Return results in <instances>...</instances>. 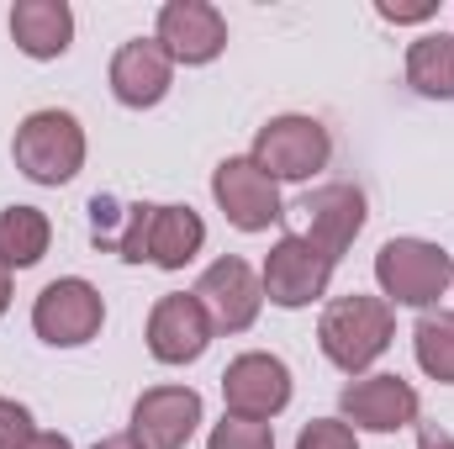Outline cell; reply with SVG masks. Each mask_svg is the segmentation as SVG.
I'll list each match as a JSON object with an SVG mask.
<instances>
[{"label": "cell", "mask_w": 454, "mask_h": 449, "mask_svg": "<svg viewBox=\"0 0 454 449\" xmlns=\"http://www.w3.org/2000/svg\"><path fill=\"white\" fill-rule=\"evenodd\" d=\"M396 338V307L386 296H339L323 307V323H317V343L323 354L339 365L343 375H364Z\"/></svg>", "instance_id": "cell-1"}, {"label": "cell", "mask_w": 454, "mask_h": 449, "mask_svg": "<svg viewBox=\"0 0 454 449\" xmlns=\"http://www.w3.org/2000/svg\"><path fill=\"white\" fill-rule=\"evenodd\" d=\"M375 280L391 307H434L454 286V259L428 238H386L375 254Z\"/></svg>", "instance_id": "cell-2"}, {"label": "cell", "mask_w": 454, "mask_h": 449, "mask_svg": "<svg viewBox=\"0 0 454 449\" xmlns=\"http://www.w3.org/2000/svg\"><path fill=\"white\" fill-rule=\"evenodd\" d=\"M11 154H16V169L32 185H69L85 169V127L69 112H59V106L32 112L16 127Z\"/></svg>", "instance_id": "cell-3"}, {"label": "cell", "mask_w": 454, "mask_h": 449, "mask_svg": "<svg viewBox=\"0 0 454 449\" xmlns=\"http://www.w3.org/2000/svg\"><path fill=\"white\" fill-rule=\"evenodd\" d=\"M275 185L280 180H312L317 169H328L333 159V138L317 116H270L254 138V154H248Z\"/></svg>", "instance_id": "cell-4"}, {"label": "cell", "mask_w": 454, "mask_h": 449, "mask_svg": "<svg viewBox=\"0 0 454 449\" xmlns=\"http://www.w3.org/2000/svg\"><path fill=\"white\" fill-rule=\"evenodd\" d=\"M101 323H106V302H101V291L85 275H59L32 302V334L43 343H53V349L90 343L101 334Z\"/></svg>", "instance_id": "cell-5"}, {"label": "cell", "mask_w": 454, "mask_h": 449, "mask_svg": "<svg viewBox=\"0 0 454 449\" xmlns=\"http://www.w3.org/2000/svg\"><path fill=\"white\" fill-rule=\"evenodd\" d=\"M259 280H264V296H270L275 307L296 312V307H312L317 296H328L333 259H328V254H317L301 232H286V238L264 254Z\"/></svg>", "instance_id": "cell-6"}, {"label": "cell", "mask_w": 454, "mask_h": 449, "mask_svg": "<svg viewBox=\"0 0 454 449\" xmlns=\"http://www.w3.org/2000/svg\"><path fill=\"white\" fill-rule=\"evenodd\" d=\"M212 196H217L223 217L238 227V232H264V227H275L280 217H286V207H280V185H275L248 154L223 159V164L212 169Z\"/></svg>", "instance_id": "cell-7"}, {"label": "cell", "mask_w": 454, "mask_h": 449, "mask_svg": "<svg viewBox=\"0 0 454 449\" xmlns=\"http://www.w3.org/2000/svg\"><path fill=\"white\" fill-rule=\"evenodd\" d=\"M223 402L232 418H254V423H270L275 413H286V402H291V370H286V359L264 354V349L238 354L223 370Z\"/></svg>", "instance_id": "cell-8"}, {"label": "cell", "mask_w": 454, "mask_h": 449, "mask_svg": "<svg viewBox=\"0 0 454 449\" xmlns=\"http://www.w3.org/2000/svg\"><path fill=\"white\" fill-rule=\"evenodd\" d=\"M339 413L343 423H354L364 434H396V429L418 423L423 402H418L412 381H402V375H354L339 397Z\"/></svg>", "instance_id": "cell-9"}, {"label": "cell", "mask_w": 454, "mask_h": 449, "mask_svg": "<svg viewBox=\"0 0 454 449\" xmlns=\"http://www.w3.org/2000/svg\"><path fill=\"white\" fill-rule=\"evenodd\" d=\"M191 296L207 307V318H212L217 334H243V328H254V318H259V307H264V280H259L243 259L227 254V259H217V264L201 270V280H196Z\"/></svg>", "instance_id": "cell-10"}, {"label": "cell", "mask_w": 454, "mask_h": 449, "mask_svg": "<svg viewBox=\"0 0 454 449\" xmlns=\"http://www.w3.org/2000/svg\"><path fill=\"white\" fill-rule=\"evenodd\" d=\"M153 37L175 64L196 69V64H212L227 48V16L212 0H169V5H159Z\"/></svg>", "instance_id": "cell-11"}, {"label": "cell", "mask_w": 454, "mask_h": 449, "mask_svg": "<svg viewBox=\"0 0 454 449\" xmlns=\"http://www.w3.org/2000/svg\"><path fill=\"white\" fill-rule=\"evenodd\" d=\"M212 334H217V328H212L207 307H201L196 296H185V291L159 296L153 312H148V354H153L159 365H191V359H201L207 343H212Z\"/></svg>", "instance_id": "cell-12"}, {"label": "cell", "mask_w": 454, "mask_h": 449, "mask_svg": "<svg viewBox=\"0 0 454 449\" xmlns=\"http://www.w3.org/2000/svg\"><path fill=\"white\" fill-rule=\"evenodd\" d=\"M201 429V391L191 386H153L132 402V434L148 449H185Z\"/></svg>", "instance_id": "cell-13"}, {"label": "cell", "mask_w": 454, "mask_h": 449, "mask_svg": "<svg viewBox=\"0 0 454 449\" xmlns=\"http://www.w3.org/2000/svg\"><path fill=\"white\" fill-rule=\"evenodd\" d=\"M359 227H364V191L359 185H323V191H312L307 201H301V238L317 248V254H328L333 264L343 259V248L359 238Z\"/></svg>", "instance_id": "cell-14"}, {"label": "cell", "mask_w": 454, "mask_h": 449, "mask_svg": "<svg viewBox=\"0 0 454 449\" xmlns=\"http://www.w3.org/2000/svg\"><path fill=\"white\" fill-rule=\"evenodd\" d=\"M175 85V59L159 48V37H132L112 53V96L121 106L143 112L159 106Z\"/></svg>", "instance_id": "cell-15"}, {"label": "cell", "mask_w": 454, "mask_h": 449, "mask_svg": "<svg viewBox=\"0 0 454 449\" xmlns=\"http://www.w3.org/2000/svg\"><path fill=\"white\" fill-rule=\"evenodd\" d=\"M11 37L27 59H64L74 43V11L64 0H16Z\"/></svg>", "instance_id": "cell-16"}, {"label": "cell", "mask_w": 454, "mask_h": 449, "mask_svg": "<svg viewBox=\"0 0 454 449\" xmlns=\"http://www.w3.org/2000/svg\"><path fill=\"white\" fill-rule=\"evenodd\" d=\"M148 217H153V201H112V196H96L90 201V238L96 248H112L127 264H143L148 259Z\"/></svg>", "instance_id": "cell-17"}, {"label": "cell", "mask_w": 454, "mask_h": 449, "mask_svg": "<svg viewBox=\"0 0 454 449\" xmlns=\"http://www.w3.org/2000/svg\"><path fill=\"white\" fill-rule=\"evenodd\" d=\"M207 243V223L191 207H153L148 217V264L159 270H185Z\"/></svg>", "instance_id": "cell-18"}, {"label": "cell", "mask_w": 454, "mask_h": 449, "mask_svg": "<svg viewBox=\"0 0 454 449\" xmlns=\"http://www.w3.org/2000/svg\"><path fill=\"white\" fill-rule=\"evenodd\" d=\"M407 85L428 101H454V32H423L407 48Z\"/></svg>", "instance_id": "cell-19"}, {"label": "cell", "mask_w": 454, "mask_h": 449, "mask_svg": "<svg viewBox=\"0 0 454 449\" xmlns=\"http://www.w3.org/2000/svg\"><path fill=\"white\" fill-rule=\"evenodd\" d=\"M53 243V223L37 207H5L0 212V264L5 270H32Z\"/></svg>", "instance_id": "cell-20"}, {"label": "cell", "mask_w": 454, "mask_h": 449, "mask_svg": "<svg viewBox=\"0 0 454 449\" xmlns=\"http://www.w3.org/2000/svg\"><path fill=\"white\" fill-rule=\"evenodd\" d=\"M418 370L439 386H454V312H423L412 328Z\"/></svg>", "instance_id": "cell-21"}, {"label": "cell", "mask_w": 454, "mask_h": 449, "mask_svg": "<svg viewBox=\"0 0 454 449\" xmlns=\"http://www.w3.org/2000/svg\"><path fill=\"white\" fill-rule=\"evenodd\" d=\"M207 449H275V429L270 423H254V418H232L212 423V439Z\"/></svg>", "instance_id": "cell-22"}, {"label": "cell", "mask_w": 454, "mask_h": 449, "mask_svg": "<svg viewBox=\"0 0 454 449\" xmlns=\"http://www.w3.org/2000/svg\"><path fill=\"white\" fill-rule=\"evenodd\" d=\"M296 449H359V439H354V429L343 418H312L296 434Z\"/></svg>", "instance_id": "cell-23"}, {"label": "cell", "mask_w": 454, "mask_h": 449, "mask_svg": "<svg viewBox=\"0 0 454 449\" xmlns=\"http://www.w3.org/2000/svg\"><path fill=\"white\" fill-rule=\"evenodd\" d=\"M32 434H37L32 413H27L16 397H0V449H27Z\"/></svg>", "instance_id": "cell-24"}, {"label": "cell", "mask_w": 454, "mask_h": 449, "mask_svg": "<svg viewBox=\"0 0 454 449\" xmlns=\"http://www.w3.org/2000/svg\"><path fill=\"white\" fill-rule=\"evenodd\" d=\"M375 11H380V21H396V27H407V21H428V16H439V5H434V0H412V5H396V0H380Z\"/></svg>", "instance_id": "cell-25"}, {"label": "cell", "mask_w": 454, "mask_h": 449, "mask_svg": "<svg viewBox=\"0 0 454 449\" xmlns=\"http://www.w3.org/2000/svg\"><path fill=\"white\" fill-rule=\"evenodd\" d=\"M418 449H454V434H444L439 423H418Z\"/></svg>", "instance_id": "cell-26"}, {"label": "cell", "mask_w": 454, "mask_h": 449, "mask_svg": "<svg viewBox=\"0 0 454 449\" xmlns=\"http://www.w3.org/2000/svg\"><path fill=\"white\" fill-rule=\"evenodd\" d=\"M27 449H74V445H69L64 434H48V429H37V434H32V445H27Z\"/></svg>", "instance_id": "cell-27"}, {"label": "cell", "mask_w": 454, "mask_h": 449, "mask_svg": "<svg viewBox=\"0 0 454 449\" xmlns=\"http://www.w3.org/2000/svg\"><path fill=\"white\" fill-rule=\"evenodd\" d=\"M96 449H148V445H143V439H137V434L127 429V434H112V439H101Z\"/></svg>", "instance_id": "cell-28"}, {"label": "cell", "mask_w": 454, "mask_h": 449, "mask_svg": "<svg viewBox=\"0 0 454 449\" xmlns=\"http://www.w3.org/2000/svg\"><path fill=\"white\" fill-rule=\"evenodd\" d=\"M5 307H11V270L0 264V318H5Z\"/></svg>", "instance_id": "cell-29"}]
</instances>
